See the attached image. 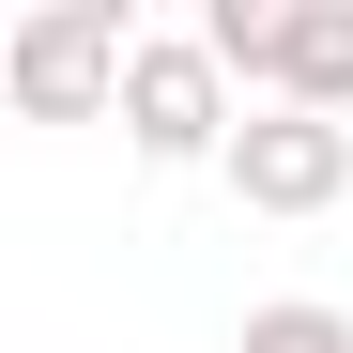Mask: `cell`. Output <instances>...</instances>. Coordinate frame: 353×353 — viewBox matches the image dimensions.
<instances>
[{"label": "cell", "mask_w": 353, "mask_h": 353, "mask_svg": "<svg viewBox=\"0 0 353 353\" xmlns=\"http://www.w3.org/2000/svg\"><path fill=\"white\" fill-rule=\"evenodd\" d=\"M123 77H139V31L123 0H31L0 31V92L31 123H123Z\"/></svg>", "instance_id": "obj_1"}, {"label": "cell", "mask_w": 353, "mask_h": 353, "mask_svg": "<svg viewBox=\"0 0 353 353\" xmlns=\"http://www.w3.org/2000/svg\"><path fill=\"white\" fill-rule=\"evenodd\" d=\"M123 139H139V169H230L246 108H230V62H215L200 31H139V77H123Z\"/></svg>", "instance_id": "obj_2"}, {"label": "cell", "mask_w": 353, "mask_h": 353, "mask_svg": "<svg viewBox=\"0 0 353 353\" xmlns=\"http://www.w3.org/2000/svg\"><path fill=\"white\" fill-rule=\"evenodd\" d=\"M215 185L246 215H338L353 200V123H323V108H246V139H230Z\"/></svg>", "instance_id": "obj_3"}, {"label": "cell", "mask_w": 353, "mask_h": 353, "mask_svg": "<svg viewBox=\"0 0 353 353\" xmlns=\"http://www.w3.org/2000/svg\"><path fill=\"white\" fill-rule=\"evenodd\" d=\"M276 108H323V123H353V0H292V46H276Z\"/></svg>", "instance_id": "obj_4"}, {"label": "cell", "mask_w": 353, "mask_h": 353, "mask_svg": "<svg viewBox=\"0 0 353 353\" xmlns=\"http://www.w3.org/2000/svg\"><path fill=\"white\" fill-rule=\"evenodd\" d=\"M200 46L230 62V92L276 108V46H292V0H200Z\"/></svg>", "instance_id": "obj_5"}, {"label": "cell", "mask_w": 353, "mask_h": 353, "mask_svg": "<svg viewBox=\"0 0 353 353\" xmlns=\"http://www.w3.org/2000/svg\"><path fill=\"white\" fill-rule=\"evenodd\" d=\"M230 353H353V307H338V292H276V307H246Z\"/></svg>", "instance_id": "obj_6"}]
</instances>
